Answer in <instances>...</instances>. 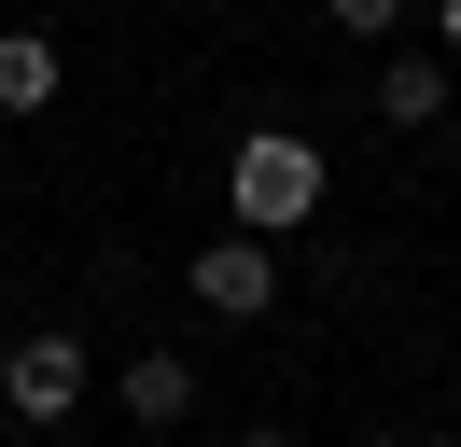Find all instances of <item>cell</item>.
Instances as JSON below:
<instances>
[{
	"instance_id": "3",
	"label": "cell",
	"mask_w": 461,
	"mask_h": 447,
	"mask_svg": "<svg viewBox=\"0 0 461 447\" xmlns=\"http://www.w3.org/2000/svg\"><path fill=\"white\" fill-rule=\"evenodd\" d=\"M0 406L29 419V433H57V419L85 406V335H14V350H0Z\"/></svg>"
},
{
	"instance_id": "1",
	"label": "cell",
	"mask_w": 461,
	"mask_h": 447,
	"mask_svg": "<svg viewBox=\"0 0 461 447\" xmlns=\"http://www.w3.org/2000/svg\"><path fill=\"white\" fill-rule=\"evenodd\" d=\"M321 182H336V168H321L308 126H252V140L224 154V210L252 224V238H294V224L321 210Z\"/></svg>"
},
{
	"instance_id": "5",
	"label": "cell",
	"mask_w": 461,
	"mask_h": 447,
	"mask_svg": "<svg viewBox=\"0 0 461 447\" xmlns=\"http://www.w3.org/2000/svg\"><path fill=\"white\" fill-rule=\"evenodd\" d=\"M377 112H392V126H447V56H377Z\"/></svg>"
},
{
	"instance_id": "6",
	"label": "cell",
	"mask_w": 461,
	"mask_h": 447,
	"mask_svg": "<svg viewBox=\"0 0 461 447\" xmlns=\"http://www.w3.org/2000/svg\"><path fill=\"white\" fill-rule=\"evenodd\" d=\"M57 98V42L42 28H0V112H42Z\"/></svg>"
},
{
	"instance_id": "11",
	"label": "cell",
	"mask_w": 461,
	"mask_h": 447,
	"mask_svg": "<svg viewBox=\"0 0 461 447\" xmlns=\"http://www.w3.org/2000/svg\"><path fill=\"white\" fill-rule=\"evenodd\" d=\"M377 447H405V433H377Z\"/></svg>"
},
{
	"instance_id": "4",
	"label": "cell",
	"mask_w": 461,
	"mask_h": 447,
	"mask_svg": "<svg viewBox=\"0 0 461 447\" xmlns=\"http://www.w3.org/2000/svg\"><path fill=\"white\" fill-rule=\"evenodd\" d=\"M113 406L140 419V433H182V419H196V363H182V350H126Z\"/></svg>"
},
{
	"instance_id": "2",
	"label": "cell",
	"mask_w": 461,
	"mask_h": 447,
	"mask_svg": "<svg viewBox=\"0 0 461 447\" xmlns=\"http://www.w3.org/2000/svg\"><path fill=\"white\" fill-rule=\"evenodd\" d=\"M196 307L210 322H266V307H280V238H252V224H224V238H196Z\"/></svg>"
},
{
	"instance_id": "8",
	"label": "cell",
	"mask_w": 461,
	"mask_h": 447,
	"mask_svg": "<svg viewBox=\"0 0 461 447\" xmlns=\"http://www.w3.org/2000/svg\"><path fill=\"white\" fill-rule=\"evenodd\" d=\"M420 28H433V56H461V0H420Z\"/></svg>"
},
{
	"instance_id": "10",
	"label": "cell",
	"mask_w": 461,
	"mask_h": 447,
	"mask_svg": "<svg viewBox=\"0 0 461 447\" xmlns=\"http://www.w3.org/2000/svg\"><path fill=\"white\" fill-rule=\"evenodd\" d=\"M0 224H14V182H0Z\"/></svg>"
},
{
	"instance_id": "7",
	"label": "cell",
	"mask_w": 461,
	"mask_h": 447,
	"mask_svg": "<svg viewBox=\"0 0 461 447\" xmlns=\"http://www.w3.org/2000/svg\"><path fill=\"white\" fill-rule=\"evenodd\" d=\"M405 14H420V0H321V28H336V42H392Z\"/></svg>"
},
{
	"instance_id": "9",
	"label": "cell",
	"mask_w": 461,
	"mask_h": 447,
	"mask_svg": "<svg viewBox=\"0 0 461 447\" xmlns=\"http://www.w3.org/2000/svg\"><path fill=\"white\" fill-rule=\"evenodd\" d=\"M238 447H294V433H238Z\"/></svg>"
}]
</instances>
